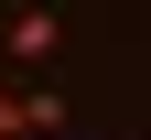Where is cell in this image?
<instances>
[{"label":"cell","instance_id":"cell-2","mask_svg":"<svg viewBox=\"0 0 151 140\" xmlns=\"http://www.w3.org/2000/svg\"><path fill=\"white\" fill-rule=\"evenodd\" d=\"M0 11H11V0H0Z\"/></svg>","mask_w":151,"mask_h":140},{"label":"cell","instance_id":"cell-1","mask_svg":"<svg viewBox=\"0 0 151 140\" xmlns=\"http://www.w3.org/2000/svg\"><path fill=\"white\" fill-rule=\"evenodd\" d=\"M0 54H11V65H54V54H65V22H54L43 0H11V11H0Z\"/></svg>","mask_w":151,"mask_h":140}]
</instances>
